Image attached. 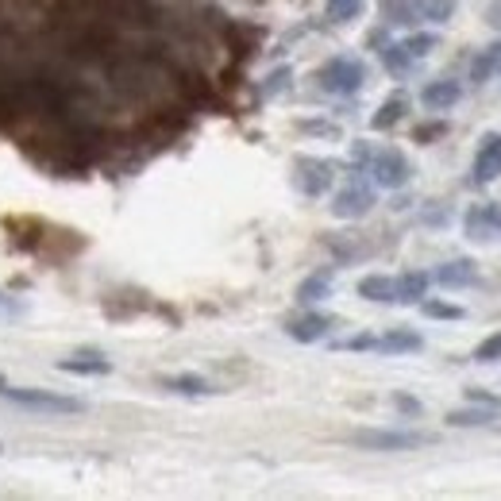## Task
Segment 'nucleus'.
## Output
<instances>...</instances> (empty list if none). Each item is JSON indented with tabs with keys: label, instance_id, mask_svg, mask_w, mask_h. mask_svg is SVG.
<instances>
[{
	"label": "nucleus",
	"instance_id": "nucleus-1",
	"mask_svg": "<svg viewBox=\"0 0 501 501\" xmlns=\"http://www.w3.org/2000/svg\"><path fill=\"white\" fill-rule=\"evenodd\" d=\"M317 81H320V89L332 93V97H355L366 85V66L359 59L339 54V59H328L317 70Z\"/></svg>",
	"mask_w": 501,
	"mask_h": 501
},
{
	"label": "nucleus",
	"instance_id": "nucleus-2",
	"mask_svg": "<svg viewBox=\"0 0 501 501\" xmlns=\"http://www.w3.org/2000/svg\"><path fill=\"white\" fill-rule=\"evenodd\" d=\"M8 401H16L23 409H35V413H81L85 405L78 397H62V394H51V390H35V385H5Z\"/></svg>",
	"mask_w": 501,
	"mask_h": 501
},
{
	"label": "nucleus",
	"instance_id": "nucleus-3",
	"mask_svg": "<svg viewBox=\"0 0 501 501\" xmlns=\"http://www.w3.org/2000/svg\"><path fill=\"white\" fill-rule=\"evenodd\" d=\"M351 443H359L366 451H413V448H424L428 436L405 432V428H363V432L351 436Z\"/></svg>",
	"mask_w": 501,
	"mask_h": 501
},
{
	"label": "nucleus",
	"instance_id": "nucleus-4",
	"mask_svg": "<svg viewBox=\"0 0 501 501\" xmlns=\"http://www.w3.org/2000/svg\"><path fill=\"white\" fill-rule=\"evenodd\" d=\"M366 170L375 174V185H382V190H405L409 178H413V166H409V159L397 147L375 151V159H370Z\"/></svg>",
	"mask_w": 501,
	"mask_h": 501
},
{
	"label": "nucleus",
	"instance_id": "nucleus-5",
	"mask_svg": "<svg viewBox=\"0 0 501 501\" xmlns=\"http://www.w3.org/2000/svg\"><path fill=\"white\" fill-rule=\"evenodd\" d=\"M370 209H375V185H366L363 178H351L332 197V217L339 220H363Z\"/></svg>",
	"mask_w": 501,
	"mask_h": 501
},
{
	"label": "nucleus",
	"instance_id": "nucleus-6",
	"mask_svg": "<svg viewBox=\"0 0 501 501\" xmlns=\"http://www.w3.org/2000/svg\"><path fill=\"white\" fill-rule=\"evenodd\" d=\"M332 181H336V166L328 159H297L293 162V185L305 197L328 193V190H332Z\"/></svg>",
	"mask_w": 501,
	"mask_h": 501
},
{
	"label": "nucleus",
	"instance_id": "nucleus-7",
	"mask_svg": "<svg viewBox=\"0 0 501 501\" xmlns=\"http://www.w3.org/2000/svg\"><path fill=\"white\" fill-rule=\"evenodd\" d=\"M463 232L475 243H490L501 236V200H490V205H470L463 217Z\"/></svg>",
	"mask_w": 501,
	"mask_h": 501
},
{
	"label": "nucleus",
	"instance_id": "nucleus-8",
	"mask_svg": "<svg viewBox=\"0 0 501 501\" xmlns=\"http://www.w3.org/2000/svg\"><path fill=\"white\" fill-rule=\"evenodd\" d=\"M475 185H490L501 178V135L490 132V135H482L478 143V151H475Z\"/></svg>",
	"mask_w": 501,
	"mask_h": 501
},
{
	"label": "nucleus",
	"instance_id": "nucleus-9",
	"mask_svg": "<svg viewBox=\"0 0 501 501\" xmlns=\"http://www.w3.org/2000/svg\"><path fill=\"white\" fill-rule=\"evenodd\" d=\"M332 317L328 312H301V317L285 320V336L293 343H320L328 332H332Z\"/></svg>",
	"mask_w": 501,
	"mask_h": 501
},
{
	"label": "nucleus",
	"instance_id": "nucleus-10",
	"mask_svg": "<svg viewBox=\"0 0 501 501\" xmlns=\"http://www.w3.org/2000/svg\"><path fill=\"white\" fill-rule=\"evenodd\" d=\"M432 278L443 285V290H470V285H478V266L470 259H451V263L436 266Z\"/></svg>",
	"mask_w": 501,
	"mask_h": 501
},
{
	"label": "nucleus",
	"instance_id": "nucleus-11",
	"mask_svg": "<svg viewBox=\"0 0 501 501\" xmlns=\"http://www.w3.org/2000/svg\"><path fill=\"white\" fill-rule=\"evenodd\" d=\"M459 97H463L459 81H455V78H440V81H428L424 89H421V105L432 108V112H443V108L459 105Z\"/></svg>",
	"mask_w": 501,
	"mask_h": 501
},
{
	"label": "nucleus",
	"instance_id": "nucleus-12",
	"mask_svg": "<svg viewBox=\"0 0 501 501\" xmlns=\"http://www.w3.org/2000/svg\"><path fill=\"white\" fill-rule=\"evenodd\" d=\"M359 297L375 301V305H397V282L385 274H366L359 282Z\"/></svg>",
	"mask_w": 501,
	"mask_h": 501
},
{
	"label": "nucleus",
	"instance_id": "nucleus-13",
	"mask_svg": "<svg viewBox=\"0 0 501 501\" xmlns=\"http://www.w3.org/2000/svg\"><path fill=\"white\" fill-rule=\"evenodd\" d=\"M328 293H332V270H317L297 285V305H320Z\"/></svg>",
	"mask_w": 501,
	"mask_h": 501
},
{
	"label": "nucleus",
	"instance_id": "nucleus-14",
	"mask_svg": "<svg viewBox=\"0 0 501 501\" xmlns=\"http://www.w3.org/2000/svg\"><path fill=\"white\" fill-rule=\"evenodd\" d=\"M397 282V305H421V301L428 297V274H421V270H409V274L394 278Z\"/></svg>",
	"mask_w": 501,
	"mask_h": 501
},
{
	"label": "nucleus",
	"instance_id": "nucleus-15",
	"mask_svg": "<svg viewBox=\"0 0 501 501\" xmlns=\"http://www.w3.org/2000/svg\"><path fill=\"white\" fill-rule=\"evenodd\" d=\"M421 348H424V339L417 332H405V328H394V332H385L375 343V351H382V355H409V351H421Z\"/></svg>",
	"mask_w": 501,
	"mask_h": 501
},
{
	"label": "nucleus",
	"instance_id": "nucleus-16",
	"mask_svg": "<svg viewBox=\"0 0 501 501\" xmlns=\"http://www.w3.org/2000/svg\"><path fill=\"white\" fill-rule=\"evenodd\" d=\"M162 385L178 397H209L212 394V382L200 378V375H190V370H185V375H166Z\"/></svg>",
	"mask_w": 501,
	"mask_h": 501
},
{
	"label": "nucleus",
	"instance_id": "nucleus-17",
	"mask_svg": "<svg viewBox=\"0 0 501 501\" xmlns=\"http://www.w3.org/2000/svg\"><path fill=\"white\" fill-rule=\"evenodd\" d=\"M497 70H501V39L490 42L486 51H478V59L470 62V81L482 85V81H490V78L497 74Z\"/></svg>",
	"mask_w": 501,
	"mask_h": 501
},
{
	"label": "nucleus",
	"instance_id": "nucleus-18",
	"mask_svg": "<svg viewBox=\"0 0 501 501\" xmlns=\"http://www.w3.org/2000/svg\"><path fill=\"white\" fill-rule=\"evenodd\" d=\"M59 370H66V375H89V378H100L108 375L112 363L100 359V355H74V359H62Z\"/></svg>",
	"mask_w": 501,
	"mask_h": 501
},
{
	"label": "nucleus",
	"instance_id": "nucleus-19",
	"mask_svg": "<svg viewBox=\"0 0 501 501\" xmlns=\"http://www.w3.org/2000/svg\"><path fill=\"white\" fill-rule=\"evenodd\" d=\"M405 108H409V100L401 97V93H394L390 100H382V108L375 112V120H370V127H375V132H390V127L405 116Z\"/></svg>",
	"mask_w": 501,
	"mask_h": 501
},
{
	"label": "nucleus",
	"instance_id": "nucleus-20",
	"mask_svg": "<svg viewBox=\"0 0 501 501\" xmlns=\"http://www.w3.org/2000/svg\"><path fill=\"white\" fill-rule=\"evenodd\" d=\"M413 54L405 51V42H385L382 47V66H385V74H394V78H401V74H409L413 70Z\"/></svg>",
	"mask_w": 501,
	"mask_h": 501
},
{
	"label": "nucleus",
	"instance_id": "nucleus-21",
	"mask_svg": "<svg viewBox=\"0 0 501 501\" xmlns=\"http://www.w3.org/2000/svg\"><path fill=\"white\" fill-rule=\"evenodd\" d=\"M494 417H497V405L455 409V413H448V424H451V428H478V424H490Z\"/></svg>",
	"mask_w": 501,
	"mask_h": 501
},
{
	"label": "nucleus",
	"instance_id": "nucleus-22",
	"mask_svg": "<svg viewBox=\"0 0 501 501\" xmlns=\"http://www.w3.org/2000/svg\"><path fill=\"white\" fill-rule=\"evenodd\" d=\"M455 5H459V0H413L417 16L428 23H448L455 16Z\"/></svg>",
	"mask_w": 501,
	"mask_h": 501
},
{
	"label": "nucleus",
	"instance_id": "nucleus-23",
	"mask_svg": "<svg viewBox=\"0 0 501 501\" xmlns=\"http://www.w3.org/2000/svg\"><path fill=\"white\" fill-rule=\"evenodd\" d=\"M436 47H440V35H432V32H413L405 39V51L413 54V59H428Z\"/></svg>",
	"mask_w": 501,
	"mask_h": 501
},
{
	"label": "nucleus",
	"instance_id": "nucleus-24",
	"mask_svg": "<svg viewBox=\"0 0 501 501\" xmlns=\"http://www.w3.org/2000/svg\"><path fill=\"white\" fill-rule=\"evenodd\" d=\"M421 312L432 320H463L467 317L459 305H448V301H421Z\"/></svg>",
	"mask_w": 501,
	"mask_h": 501
},
{
	"label": "nucleus",
	"instance_id": "nucleus-25",
	"mask_svg": "<svg viewBox=\"0 0 501 501\" xmlns=\"http://www.w3.org/2000/svg\"><path fill=\"white\" fill-rule=\"evenodd\" d=\"M363 12V0H328V20L336 23H351Z\"/></svg>",
	"mask_w": 501,
	"mask_h": 501
},
{
	"label": "nucleus",
	"instance_id": "nucleus-26",
	"mask_svg": "<svg viewBox=\"0 0 501 501\" xmlns=\"http://www.w3.org/2000/svg\"><path fill=\"white\" fill-rule=\"evenodd\" d=\"M494 359H501V332H494L475 348V363H494Z\"/></svg>",
	"mask_w": 501,
	"mask_h": 501
},
{
	"label": "nucleus",
	"instance_id": "nucleus-27",
	"mask_svg": "<svg viewBox=\"0 0 501 501\" xmlns=\"http://www.w3.org/2000/svg\"><path fill=\"white\" fill-rule=\"evenodd\" d=\"M370 159H375V147H370V143H355V147H351V162H355V170L370 166Z\"/></svg>",
	"mask_w": 501,
	"mask_h": 501
},
{
	"label": "nucleus",
	"instance_id": "nucleus-28",
	"mask_svg": "<svg viewBox=\"0 0 501 501\" xmlns=\"http://www.w3.org/2000/svg\"><path fill=\"white\" fill-rule=\"evenodd\" d=\"M375 336H351V339H343L339 348H348V351H375Z\"/></svg>",
	"mask_w": 501,
	"mask_h": 501
},
{
	"label": "nucleus",
	"instance_id": "nucleus-29",
	"mask_svg": "<svg viewBox=\"0 0 501 501\" xmlns=\"http://www.w3.org/2000/svg\"><path fill=\"white\" fill-rule=\"evenodd\" d=\"M394 405H397L401 413H413V417L421 413V401H417V397H405V394H397V397H394Z\"/></svg>",
	"mask_w": 501,
	"mask_h": 501
},
{
	"label": "nucleus",
	"instance_id": "nucleus-30",
	"mask_svg": "<svg viewBox=\"0 0 501 501\" xmlns=\"http://www.w3.org/2000/svg\"><path fill=\"white\" fill-rule=\"evenodd\" d=\"M467 401H475V405H497L501 409V401L494 394H482V390H467Z\"/></svg>",
	"mask_w": 501,
	"mask_h": 501
},
{
	"label": "nucleus",
	"instance_id": "nucleus-31",
	"mask_svg": "<svg viewBox=\"0 0 501 501\" xmlns=\"http://www.w3.org/2000/svg\"><path fill=\"white\" fill-rule=\"evenodd\" d=\"M486 23H494V27H501V5H494L490 12H486Z\"/></svg>",
	"mask_w": 501,
	"mask_h": 501
}]
</instances>
